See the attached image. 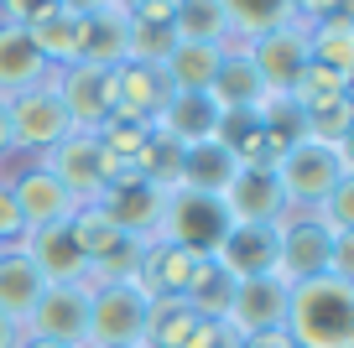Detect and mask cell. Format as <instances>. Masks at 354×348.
Listing matches in <instances>:
<instances>
[{"instance_id": "obj_1", "label": "cell", "mask_w": 354, "mask_h": 348, "mask_svg": "<svg viewBox=\"0 0 354 348\" xmlns=\"http://www.w3.org/2000/svg\"><path fill=\"white\" fill-rule=\"evenodd\" d=\"M281 333L292 348H354V286L333 276L292 281Z\"/></svg>"}, {"instance_id": "obj_2", "label": "cell", "mask_w": 354, "mask_h": 348, "mask_svg": "<svg viewBox=\"0 0 354 348\" xmlns=\"http://www.w3.org/2000/svg\"><path fill=\"white\" fill-rule=\"evenodd\" d=\"M271 177H277V187H281L292 213H313L344 177H354V156H349V146H323V141L297 135L281 151V162L271 166Z\"/></svg>"}, {"instance_id": "obj_3", "label": "cell", "mask_w": 354, "mask_h": 348, "mask_svg": "<svg viewBox=\"0 0 354 348\" xmlns=\"http://www.w3.org/2000/svg\"><path fill=\"white\" fill-rule=\"evenodd\" d=\"M88 348H141L151 296L136 281H88Z\"/></svg>"}, {"instance_id": "obj_4", "label": "cell", "mask_w": 354, "mask_h": 348, "mask_svg": "<svg viewBox=\"0 0 354 348\" xmlns=\"http://www.w3.org/2000/svg\"><path fill=\"white\" fill-rule=\"evenodd\" d=\"M224 234H230V213H224V203L214 193H193V187L167 193L156 240L183 244V250H193V255H214Z\"/></svg>"}, {"instance_id": "obj_5", "label": "cell", "mask_w": 354, "mask_h": 348, "mask_svg": "<svg viewBox=\"0 0 354 348\" xmlns=\"http://www.w3.org/2000/svg\"><path fill=\"white\" fill-rule=\"evenodd\" d=\"M88 296H94L88 281H53V286H42V296H37V307L26 312L21 333L26 338H47V343L88 348Z\"/></svg>"}, {"instance_id": "obj_6", "label": "cell", "mask_w": 354, "mask_h": 348, "mask_svg": "<svg viewBox=\"0 0 354 348\" xmlns=\"http://www.w3.org/2000/svg\"><path fill=\"white\" fill-rule=\"evenodd\" d=\"M240 47H245V57L255 63L266 94H292L297 73L308 68V26H302V21H277V26L255 32L250 42H240Z\"/></svg>"}, {"instance_id": "obj_7", "label": "cell", "mask_w": 354, "mask_h": 348, "mask_svg": "<svg viewBox=\"0 0 354 348\" xmlns=\"http://www.w3.org/2000/svg\"><path fill=\"white\" fill-rule=\"evenodd\" d=\"M57 99L68 109V125L78 135H94L104 120L115 115V68H94V63H68L53 73Z\"/></svg>"}, {"instance_id": "obj_8", "label": "cell", "mask_w": 354, "mask_h": 348, "mask_svg": "<svg viewBox=\"0 0 354 348\" xmlns=\"http://www.w3.org/2000/svg\"><path fill=\"white\" fill-rule=\"evenodd\" d=\"M6 115H11V141L32 146V151H53L63 135H73L68 109H63V99H57L53 78L37 84V88H26V94H11L6 99Z\"/></svg>"}, {"instance_id": "obj_9", "label": "cell", "mask_w": 354, "mask_h": 348, "mask_svg": "<svg viewBox=\"0 0 354 348\" xmlns=\"http://www.w3.org/2000/svg\"><path fill=\"white\" fill-rule=\"evenodd\" d=\"M328 250L333 234L313 213H287L277 224V276L281 281H308V276H328Z\"/></svg>"}, {"instance_id": "obj_10", "label": "cell", "mask_w": 354, "mask_h": 348, "mask_svg": "<svg viewBox=\"0 0 354 348\" xmlns=\"http://www.w3.org/2000/svg\"><path fill=\"white\" fill-rule=\"evenodd\" d=\"M42 172L57 177L78 203H94L100 187H104V151H100L94 135H78L73 130V135H63L53 151H42Z\"/></svg>"}, {"instance_id": "obj_11", "label": "cell", "mask_w": 354, "mask_h": 348, "mask_svg": "<svg viewBox=\"0 0 354 348\" xmlns=\"http://www.w3.org/2000/svg\"><path fill=\"white\" fill-rule=\"evenodd\" d=\"M94 203L115 218V229H120L125 240H146V244H151L156 229H162L167 193L136 177V182H110V187H100V197H94Z\"/></svg>"}, {"instance_id": "obj_12", "label": "cell", "mask_w": 354, "mask_h": 348, "mask_svg": "<svg viewBox=\"0 0 354 348\" xmlns=\"http://www.w3.org/2000/svg\"><path fill=\"white\" fill-rule=\"evenodd\" d=\"M281 317H287V281L281 276H245L234 286V302L224 312V322L240 338H255V333H277Z\"/></svg>"}, {"instance_id": "obj_13", "label": "cell", "mask_w": 354, "mask_h": 348, "mask_svg": "<svg viewBox=\"0 0 354 348\" xmlns=\"http://www.w3.org/2000/svg\"><path fill=\"white\" fill-rule=\"evenodd\" d=\"M219 203H224V213H230V224H281V218L292 213L281 187H277V177L255 172V166H240V172L230 177Z\"/></svg>"}, {"instance_id": "obj_14", "label": "cell", "mask_w": 354, "mask_h": 348, "mask_svg": "<svg viewBox=\"0 0 354 348\" xmlns=\"http://www.w3.org/2000/svg\"><path fill=\"white\" fill-rule=\"evenodd\" d=\"M209 260V255H193L183 250V244H167V240H151L141 255V271H136V286H141L151 302H162V296H188L193 276H198V265Z\"/></svg>"}, {"instance_id": "obj_15", "label": "cell", "mask_w": 354, "mask_h": 348, "mask_svg": "<svg viewBox=\"0 0 354 348\" xmlns=\"http://www.w3.org/2000/svg\"><path fill=\"white\" fill-rule=\"evenodd\" d=\"M209 260H219L234 281L277 276V224H230V234L219 240V250Z\"/></svg>"}, {"instance_id": "obj_16", "label": "cell", "mask_w": 354, "mask_h": 348, "mask_svg": "<svg viewBox=\"0 0 354 348\" xmlns=\"http://www.w3.org/2000/svg\"><path fill=\"white\" fill-rule=\"evenodd\" d=\"M16 197V213H21L26 229H47V224H68L78 208V197L68 193L57 177H47L42 166H32V172H21L16 182H6Z\"/></svg>"}, {"instance_id": "obj_17", "label": "cell", "mask_w": 354, "mask_h": 348, "mask_svg": "<svg viewBox=\"0 0 354 348\" xmlns=\"http://www.w3.org/2000/svg\"><path fill=\"white\" fill-rule=\"evenodd\" d=\"M26 260L42 271V281H88V260L78 255L73 244V229L68 224H47V229H26V240H21Z\"/></svg>"}, {"instance_id": "obj_18", "label": "cell", "mask_w": 354, "mask_h": 348, "mask_svg": "<svg viewBox=\"0 0 354 348\" xmlns=\"http://www.w3.org/2000/svg\"><path fill=\"white\" fill-rule=\"evenodd\" d=\"M172 99L162 68L146 63H120L115 68V115H131V120H156Z\"/></svg>"}, {"instance_id": "obj_19", "label": "cell", "mask_w": 354, "mask_h": 348, "mask_svg": "<svg viewBox=\"0 0 354 348\" xmlns=\"http://www.w3.org/2000/svg\"><path fill=\"white\" fill-rule=\"evenodd\" d=\"M224 47L219 42H177L172 52H167V63H162L167 88H172V94H209L214 73H219V63H224Z\"/></svg>"}, {"instance_id": "obj_20", "label": "cell", "mask_w": 354, "mask_h": 348, "mask_svg": "<svg viewBox=\"0 0 354 348\" xmlns=\"http://www.w3.org/2000/svg\"><path fill=\"white\" fill-rule=\"evenodd\" d=\"M53 68L42 63V52L32 47V37L21 26H0V99L26 94V88L47 84Z\"/></svg>"}, {"instance_id": "obj_21", "label": "cell", "mask_w": 354, "mask_h": 348, "mask_svg": "<svg viewBox=\"0 0 354 348\" xmlns=\"http://www.w3.org/2000/svg\"><path fill=\"white\" fill-rule=\"evenodd\" d=\"M219 120H224V109L214 104L209 94H172L167 109L156 115V125H162L172 141H183V146L214 141V135H219Z\"/></svg>"}, {"instance_id": "obj_22", "label": "cell", "mask_w": 354, "mask_h": 348, "mask_svg": "<svg viewBox=\"0 0 354 348\" xmlns=\"http://www.w3.org/2000/svg\"><path fill=\"white\" fill-rule=\"evenodd\" d=\"M209 99L224 109V115H234V109H255L266 99V84H261V73H255V63L245 57V47H224V63H219V73H214V88H209Z\"/></svg>"}, {"instance_id": "obj_23", "label": "cell", "mask_w": 354, "mask_h": 348, "mask_svg": "<svg viewBox=\"0 0 354 348\" xmlns=\"http://www.w3.org/2000/svg\"><path fill=\"white\" fill-rule=\"evenodd\" d=\"M131 52V16L104 6L100 16H84V47H78V63L94 68H120Z\"/></svg>"}, {"instance_id": "obj_24", "label": "cell", "mask_w": 354, "mask_h": 348, "mask_svg": "<svg viewBox=\"0 0 354 348\" xmlns=\"http://www.w3.org/2000/svg\"><path fill=\"white\" fill-rule=\"evenodd\" d=\"M26 37H32V47L42 52L47 68H68V63H78V47H84V16L53 6L47 16H37L26 26Z\"/></svg>"}, {"instance_id": "obj_25", "label": "cell", "mask_w": 354, "mask_h": 348, "mask_svg": "<svg viewBox=\"0 0 354 348\" xmlns=\"http://www.w3.org/2000/svg\"><path fill=\"white\" fill-rule=\"evenodd\" d=\"M42 286H47V281H42V271L26 260L21 244H16V250H0V312H6V317L26 322V312L37 307Z\"/></svg>"}, {"instance_id": "obj_26", "label": "cell", "mask_w": 354, "mask_h": 348, "mask_svg": "<svg viewBox=\"0 0 354 348\" xmlns=\"http://www.w3.org/2000/svg\"><path fill=\"white\" fill-rule=\"evenodd\" d=\"M234 172H240V162H234V151L219 141V135L188 146V156H183V187H193V193H214L219 197Z\"/></svg>"}, {"instance_id": "obj_27", "label": "cell", "mask_w": 354, "mask_h": 348, "mask_svg": "<svg viewBox=\"0 0 354 348\" xmlns=\"http://www.w3.org/2000/svg\"><path fill=\"white\" fill-rule=\"evenodd\" d=\"M183 156H188V146L172 141L162 125H151V141L136 156V172H141V182L162 187V193H177V187H183Z\"/></svg>"}, {"instance_id": "obj_28", "label": "cell", "mask_w": 354, "mask_h": 348, "mask_svg": "<svg viewBox=\"0 0 354 348\" xmlns=\"http://www.w3.org/2000/svg\"><path fill=\"white\" fill-rule=\"evenodd\" d=\"M308 63H323L333 73L354 78V21L349 16H328V21L308 26Z\"/></svg>"}, {"instance_id": "obj_29", "label": "cell", "mask_w": 354, "mask_h": 348, "mask_svg": "<svg viewBox=\"0 0 354 348\" xmlns=\"http://www.w3.org/2000/svg\"><path fill=\"white\" fill-rule=\"evenodd\" d=\"M198 322H203V317L193 312L183 296H162V302H151V312H146V338H141V348H183Z\"/></svg>"}, {"instance_id": "obj_30", "label": "cell", "mask_w": 354, "mask_h": 348, "mask_svg": "<svg viewBox=\"0 0 354 348\" xmlns=\"http://www.w3.org/2000/svg\"><path fill=\"white\" fill-rule=\"evenodd\" d=\"M177 26V42H234L230 32V11H224V0H183L172 16Z\"/></svg>"}, {"instance_id": "obj_31", "label": "cell", "mask_w": 354, "mask_h": 348, "mask_svg": "<svg viewBox=\"0 0 354 348\" xmlns=\"http://www.w3.org/2000/svg\"><path fill=\"white\" fill-rule=\"evenodd\" d=\"M68 229H73V244H78V255H84L88 265H100L104 255H110L115 244L125 240L120 229H115V218L104 213L100 203H78L73 218H68Z\"/></svg>"}, {"instance_id": "obj_32", "label": "cell", "mask_w": 354, "mask_h": 348, "mask_svg": "<svg viewBox=\"0 0 354 348\" xmlns=\"http://www.w3.org/2000/svg\"><path fill=\"white\" fill-rule=\"evenodd\" d=\"M234 286H240V281H234L219 260H203L183 302H188L198 317H219V322H224V312H230V302H234Z\"/></svg>"}, {"instance_id": "obj_33", "label": "cell", "mask_w": 354, "mask_h": 348, "mask_svg": "<svg viewBox=\"0 0 354 348\" xmlns=\"http://www.w3.org/2000/svg\"><path fill=\"white\" fill-rule=\"evenodd\" d=\"M151 125H156V120H131V115H110V120L94 130V141H100V151L110 156V162H136V156L146 151V141H151Z\"/></svg>"}, {"instance_id": "obj_34", "label": "cell", "mask_w": 354, "mask_h": 348, "mask_svg": "<svg viewBox=\"0 0 354 348\" xmlns=\"http://www.w3.org/2000/svg\"><path fill=\"white\" fill-rule=\"evenodd\" d=\"M302 135L308 141H323V146H349L354 135V99H333V104H318V109H302Z\"/></svg>"}, {"instance_id": "obj_35", "label": "cell", "mask_w": 354, "mask_h": 348, "mask_svg": "<svg viewBox=\"0 0 354 348\" xmlns=\"http://www.w3.org/2000/svg\"><path fill=\"white\" fill-rule=\"evenodd\" d=\"M349 94V73H333V68H323V63H308L297 73V84H292V104H297V115L302 109H318V104H333V99H344Z\"/></svg>"}, {"instance_id": "obj_36", "label": "cell", "mask_w": 354, "mask_h": 348, "mask_svg": "<svg viewBox=\"0 0 354 348\" xmlns=\"http://www.w3.org/2000/svg\"><path fill=\"white\" fill-rule=\"evenodd\" d=\"M224 11H230V32L240 42H250L255 32H266V26H277V21H292L287 0H224Z\"/></svg>"}, {"instance_id": "obj_37", "label": "cell", "mask_w": 354, "mask_h": 348, "mask_svg": "<svg viewBox=\"0 0 354 348\" xmlns=\"http://www.w3.org/2000/svg\"><path fill=\"white\" fill-rule=\"evenodd\" d=\"M172 47H177V26L172 21H131V52H125V63L162 68Z\"/></svg>"}, {"instance_id": "obj_38", "label": "cell", "mask_w": 354, "mask_h": 348, "mask_svg": "<svg viewBox=\"0 0 354 348\" xmlns=\"http://www.w3.org/2000/svg\"><path fill=\"white\" fill-rule=\"evenodd\" d=\"M141 255H146V240H120L100 265H88V281H136Z\"/></svg>"}, {"instance_id": "obj_39", "label": "cell", "mask_w": 354, "mask_h": 348, "mask_svg": "<svg viewBox=\"0 0 354 348\" xmlns=\"http://www.w3.org/2000/svg\"><path fill=\"white\" fill-rule=\"evenodd\" d=\"M313 218H318L328 234H354V177H344V182L313 208Z\"/></svg>"}, {"instance_id": "obj_40", "label": "cell", "mask_w": 354, "mask_h": 348, "mask_svg": "<svg viewBox=\"0 0 354 348\" xmlns=\"http://www.w3.org/2000/svg\"><path fill=\"white\" fill-rule=\"evenodd\" d=\"M183 348H240V333H234L230 322H219V317H203Z\"/></svg>"}, {"instance_id": "obj_41", "label": "cell", "mask_w": 354, "mask_h": 348, "mask_svg": "<svg viewBox=\"0 0 354 348\" xmlns=\"http://www.w3.org/2000/svg\"><path fill=\"white\" fill-rule=\"evenodd\" d=\"M21 240H26V224H21V213H16L11 187L0 182V250H16Z\"/></svg>"}, {"instance_id": "obj_42", "label": "cell", "mask_w": 354, "mask_h": 348, "mask_svg": "<svg viewBox=\"0 0 354 348\" xmlns=\"http://www.w3.org/2000/svg\"><path fill=\"white\" fill-rule=\"evenodd\" d=\"M53 6L57 0H0V26H21L26 32V26H32L37 16H47Z\"/></svg>"}, {"instance_id": "obj_43", "label": "cell", "mask_w": 354, "mask_h": 348, "mask_svg": "<svg viewBox=\"0 0 354 348\" xmlns=\"http://www.w3.org/2000/svg\"><path fill=\"white\" fill-rule=\"evenodd\" d=\"M344 6H349V0H287V16L302 21V26H318V21H328V16H344Z\"/></svg>"}, {"instance_id": "obj_44", "label": "cell", "mask_w": 354, "mask_h": 348, "mask_svg": "<svg viewBox=\"0 0 354 348\" xmlns=\"http://www.w3.org/2000/svg\"><path fill=\"white\" fill-rule=\"evenodd\" d=\"M328 276H333V281H349V286H354V234H333Z\"/></svg>"}, {"instance_id": "obj_45", "label": "cell", "mask_w": 354, "mask_h": 348, "mask_svg": "<svg viewBox=\"0 0 354 348\" xmlns=\"http://www.w3.org/2000/svg\"><path fill=\"white\" fill-rule=\"evenodd\" d=\"M240 348H292V343H287V333L277 327V333H255V338H240Z\"/></svg>"}, {"instance_id": "obj_46", "label": "cell", "mask_w": 354, "mask_h": 348, "mask_svg": "<svg viewBox=\"0 0 354 348\" xmlns=\"http://www.w3.org/2000/svg\"><path fill=\"white\" fill-rule=\"evenodd\" d=\"M21 322H16V317H6V312H0V348H21Z\"/></svg>"}, {"instance_id": "obj_47", "label": "cell", "mask_w": 354, "mask_h": 348, "mask_svg": "<svg viewBox=\"0 0 354 348\" xmlns=\"http://www.w3.org/2000/svg\"><path fill=\"white\" fill-rule=\"evenodd\" d=\"M57 6H63V11H73V16H100L110 0H57Z\"/></svg>"}, {"instance_id": "obj_48", "label": "cell", "mask_w": 354, "mask_h": 348, "mask_svg": "<svg viewBox=\"0 0 354 348\" xmlns=\"http://www.w3.org/2000/svg\"><path fill=\"white\" fill-rule=\"evenodd\" d=\"M16 141H11V115H6V99H0V156H11Z\"/></svg>"}, {"instance_id": "obj_49", "label": "cell", "mask_w": 354, "mask_h": 348, "mask_svg": "<svg viewBox=\"0 0 354 348\" xmlns=\"http://www.w3.org/2000/svg\"><path fill=\"white\" fill-rule=\"evenodd\" d=\"M21 348H73V343H47V338H21Z\"/></svg>"}, {"instance_id": "obj_50", "label": "cell", "mask_w": 354, "mask_h": 348, "mask_svg": "<svg viewBox=\"0 0 354 348\" xmlns=\"http://www.w3.org/2000/svg\"><path fill=\"white\" fill-rule=\"evenodd\" d=\"M115 11H136V6H141V0H110Z\"/></svg>"}]
</instances>
